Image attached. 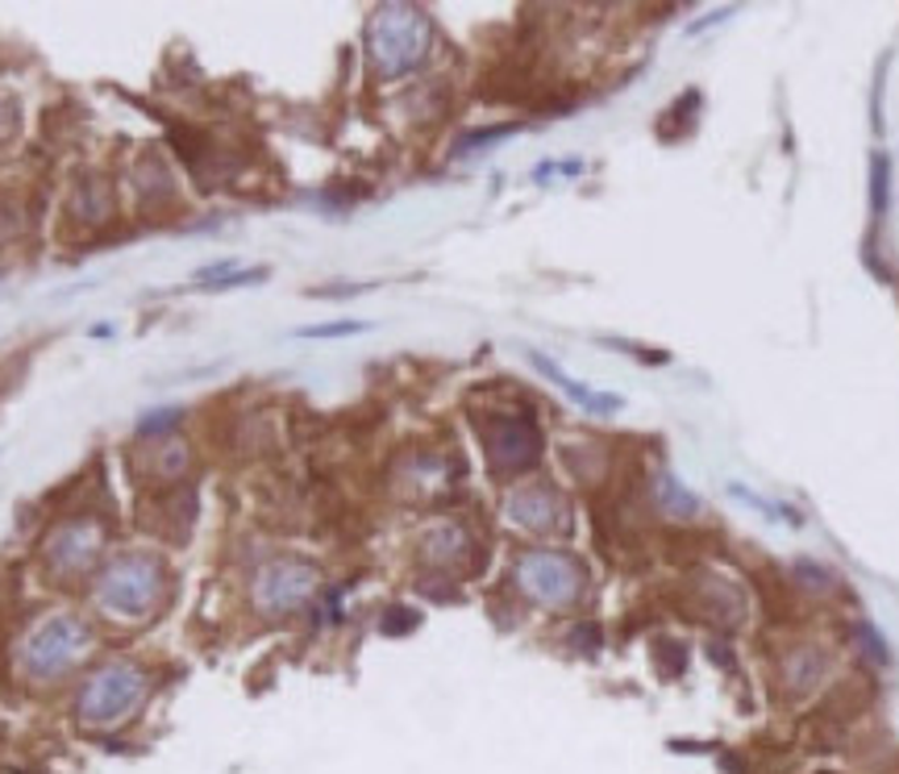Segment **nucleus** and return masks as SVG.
Segmentation results:
<instances>
[{
	"label": "nucleus",
	"mask_w": 899,
	"mask_h": 774,
	"mask_svg": "<svg viewBox=\"0 0 899 774\" xmlns=\"http://www.w3.org/2000/svg\"><path fill=\"white\" fill-rule=\"evenodd\" d=\"M654 492H658V504L670 513V520H675V516H695L700 513V500L687 492L679 479H670V475H663V479L654 483Z\"/></svg>",
	"instance_id": "dca6fc26"
},
{
	"label": "nucleus",
	"mask_w": 899,
	"mask_h": 774,
	"mask_svg": "<svg viewBox=\"0 0 899 774\" xmlns=\"http://www.w3.org/2000/svg\"><path fill=\"white\" fill-rule=\"evenodd\" d=\"M504 516L529 533H558V529H567L570 508L550 483H525L504 500Z\"/></svg>",
	"instance_id": "1a4fd4ad"
},
{
	"label": "nucleus",
	"mask_w": 899,
	"mask_h": 774,
	"mask_svg": "<svg viewBox=\"0 0 899 774\" xmlns=\"http://www.w3.org/2000/svg\"><path fill=\"white\" fill-rule=\"evenodd\" d=\"M417 612L412 609H387V616H383V634H412L417 629Z\"/></svg>",
	"instance_id": "aec40b11"
},
{
	"label": "nucleus",
	"mask_w": 899,
	"mask_h": 774,
	"mask_svg": "<svg viewBox=\"0 0 899 774\" xmlns=\"http://www.w3.org/2000/svg\"><path fill=\"white\" fill-rule=\"evenodd\" d=\"M517 587L542 609H570L583 595V566L558 550H533L517 563Z\"/></svg>",
	"instance_id": "39448f33"
},
{
	"label": "nucleus",
	"mask_w": 899,
	"mask_h": 774,
	"mask_svg": "<svg viewBox=\"0 0 899 774\" xmlns=\"http://www.w3.org/2000/svg\"><path fill=\"white\" fill-rule=\"evenodd\" d=\"M825 675V654L821 650H796L783 658V687L787 691H808Z\"/></svg>",
	"instance_id": "2eb2a0df"
},
{
	"label": "nucleus",
	"mask_w": 899,
	"mask_h": 774,
	"mask_svg": "<svg viewBox=\"0 0 899 774\" xmlns=\"http://www.w3.org/2000/svg\"><path fill=\"white\" fill-rule=\"evenodd\" d=\"M184 421V408H159V413H146L138 421V433L143 438H155V433H171L175 425Z\"/></svg>",
	"instance_id": "a211bd4d"
},
{
	"label": "nucleus",
	"mask_w": 899,
	"mask_h": 774,
	"mask_svg": "<svg viewBox=\"0 0 899 774\" xmlns=\"http://www.w3.org/2000/svg\"><path fill=\"white\" fill-rule=\"evenodd\" d=\"M529 363L542 371L550 383H558L563 388V396L575 400L583 413H592V417H613V413H620L625 408V400L613 396V392H595V388H588V383H579V379H570L554 358H545L542 351H529Z\"/></svg>",
	"instance_id": "9d476101"
},
{
	"label": "nucleus",
	"mask_w": 899,
	"mask_h": 774,
	"mask_svg": "<svg viewBox=\"0 0 899 774\" xmlns=\"http://www.w3.org/2000/svg\"><path fill=\"white\" fill-rule=\"evenodd\" d=\"M433 25L417 4H379L367 22V59L379 79H401L426 63Z\"/></svg>",
	"instance_id": "7ed1b4c3"
},
{
	"label": "nucleus",
	"mask_w": 899,
	"mask_h": 774,
	"mask_svg": "<svg viewBox=\"0 0 899 774\" xmlns=\"http://www.w3.org/2000/svg\"><path fill=\"white\" fill-rule=\"evenodd\" d=\"M93 650L96 634L88 629V621H79L75 612H54L47 621H38L22 641V675L34 687H50V683L67 679Z\"/></svg>",
	"instance_id": "20e7f679"
},
{
	"label": "nucleus",
	"mask_w": 899,
	"mask_h": 774,
	"mask_svg": "<svg viewBox=\"0 0 899 774\" xmlns=\"http://www.w3.org/2000/svg\"><path fill=\"white\" fill-rule=\"evenodd\" d=\"M367 321H333V325H305L296 329V337H355V333H367Z\"/></svg>",
	"instance_id": "f3484780"
},
{
	"label": "nucleus",
	"mask_w": 899,
	"mask_h": 774,
	"mask_svg": "<svg viewBox=\"0 0 899 774\" xmlns=\"http://www.w3.org/2000/svg\"><path fill=\"white\" fill-rule=\"evenodd\" d=\"M700 600H704V616H712L716 625H737L741 612H746L741 591L734 583H725V579H704L700 583Z\"/></svg>",
	"instance_id": "ddd939ff"
},
{
	"label": "nucleus",
	"mask_w": 899,
	"mask_h": 774,
	"mask_svg": "<svg viewBox=\"0 0 899 774\" xmlns=\"http://www.w3.org/2000/svg\"><path fill=\"white\" fill-rule=\"evenodd\" d=\"M17 130H22V105L13 96H0V150L17 138Z\"/></svg>",
	"instance_id": "6ab92c4d"
},
{
	"label": "nucleus",
	"mask_w": 899,
	"mask_h": 774,
	"mask_svg": "<svg viewBox=\"0 0 899 774\" xmlns=\"http://www.w3.org/2000/svg\"><path fill=\"white\" fill-rule=\"evenodd\" d=\"M887 209V159L875 155V212Z\"/></svg>",
	"instance_id": "412c9836"
},
{
	"label": "nucleus",
	"mask_w": 899,
	"mask_h": 774,
	"mask_svg": "<svg viewBox=\"0 0 899 774\" xmlns=\"http://www.w3.org/2000/svg\"><path fill=\"white\" fill-rule=\"evenodd\" d=\"M104 541H109V533H104V525H100L96 516H72V520L59 525V529L47 538V545H42L47 575L54 579V583H75V579H84V575L100 563Z\"/></svg>",
	"instance_id": "423d86ee"
},
{
	"label": "nucleus",
	"mask_w": 899,
	"mask_h": 774,
	"mask_svg": "<svg viewBox=\"0 0 899 774\" xmlns=\"http://www.w3.org/2000/svg\"><path fill=\"white\" fill-rule=\"evenodd\" d=\"M167 570L155 554H118L93 583V604L118 625H143L163 604Z\"/></svg>",
	"instance_id": "f03ea898"
},
{
	"label": "nucleus",
	"mask_w": 899,
	"mask_h": 774,
	"mask_svg": "<svg viewBox=\"0 0 899 774\" xmlns=\"http://www.w3.org/2000/svg\"><path fill=\"white\" fill-rule=\"evenodd\" d=\"M143 467L159 479V483H175L184 479V470L192 467V450L184 442H159L155 450L143 454Z\"/></svg>",
	"instance_id": "4468645a"
},
{
	"label": "nucleus",
	"mask_w": 899,
	"mask_h": 774,
	"mask_svg": "<svg viewBox=\"0 0 899 774\" xmlns=\"http://www.w3.org/2000/svg\"><path fill=\"white\" fill-rule=\"evenodd\" d=\"M467 554H475V545L463 525H433L421 538V558L438 570H458L467 563Z\"/></svg>",
	"instance_id": "f8f14e48"
},
{
	"label": "nucleus",
	"mask_w": 899,
	"mask_h": 774,
	"mask_svg": "<svg viewBox=\"0 0 899 774\" xmlns=\"http://www.w3.org/2000/svg\"><path fill=\"white\" fill-rule=\"evenodd\" d=\"M150 671L134 658H118L96 666L88 679L75 691V721L88 733H113L125 728L150 700Z\"/></svg>",
	"instance_id": "f257e3e1"
},
{
	"label": "nucleus",
	"mask_w": 899,
	"mask_h": 774,
	"mask_svg": "<svg viewBox=\"0 0 899 774\" xmlns=\"http://www.w3.org/2000/svg\"><path fill=\"white\" fill-rule=\"evenodd\" d=\"M321 587V570L305 558H275L255 575L250 595H255V609L262 616H287V612L305 609L308 600L317 595Z\"/></svg>",
	"instance_id": "0eeeda50"
},
{
	"label": "nucleus",
	"mask_w": 899,
	"mask_h": 774,
	"mask_svg": "<svg viewBox=\"0 0 899 774\" xmlns=\"http://www.w3.org/2000/svg\"><path fill=\"white\" fill-rule=\"evenodd\" d=\"M483 450H488V467L496 475H517L538 463L542 433L529 417H496L492 425H483Z\"/></svg>",
	"instance_id": "6e6552de"
},
{
	"label": "nucleus",
	"mask_w": 899,
	"mask_h": 774,
	"mask_svg": "<svg viewBox=\"0 0 899 774\" xmlns=\"http://www.w3.org/2000/svg\"><path fill=\"white\" fill-rule=\"evenodd\" d=\"M118 212V200H113V188L100 180V175H84L79 184L72 188V200H67V217L79 221V225H109Z\"/></svg>",
	"instance_id": "9b49d317"
}]
</instances>
